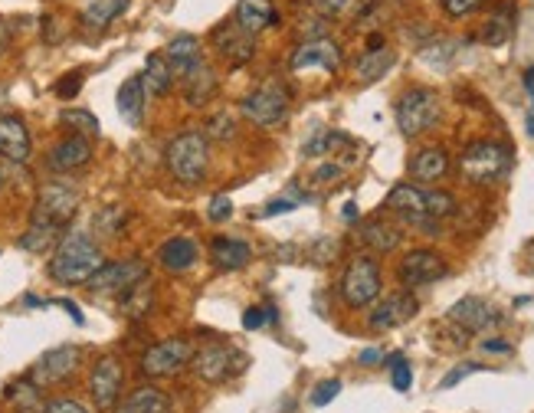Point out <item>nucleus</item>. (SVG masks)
<instances>
[{"instance_id": "f257e3e1", "label": "nucleus", "mask_w": 534, "mask_h": 413, "mask_svg": "<svg viewBox=\"0 0 534 413\" xmlns=\"http://www.w3.org/2000/svg\"><path fill=\"white\" fill-rule=\"evenodd\" d=\"M102 263H105V256L99 250V243L92 240L89 233L73 230L56 243L46 273H50V279L59 282V286H86V282L102 269Z\"/></svg>"}, {"instance_id": "f03ea898", "label": "nucleus", "mask_w": 534, "mask_h": 413, "mask_svg": "<svg viewBox=\"0 0 534 413\" xmlns=\"http://www.w3.org/2000/svg\"><path fill=\"white\" fill-rule=\"evenodd\" d=\"M168 171L187 187H197L210 171V141L204 132H181L171 145H168Z\"/></svg>"}, {"instance_id": "7ed1b4c3", "label": "nucleus", "mask_w": 534, "mask_h": 413, "mask_svg": "<svg viewBox=\"0 0 534 413\" xmlns=\"http://www.w3.org/2000/svg\"><path fill=\"white\" fill-rule=\"evenodd\" d=\"M384 292V279H381V266H377L374 256H354L344 276L338 282V295L348 309H367L381 299Z\"/></svg>"}, {"instance_id": "20e7f679", "label": "nucleus", "mask_w": 534, "mask_h": 413, "mask_svg": "<svg viewBox=\"0 0 534 413\" xmlns=\"http://www.w3.org/2000/svg\"><path fill=\"white\" fill-rule=\"evenodd\" d=\"M459 168L469 184L489 187L508 174V168H512V155H508V148L498 145V141H472V145L462 151Z\"/></svg>"}, {"instance_id": "39448f33", "label": "nucleus", "mask_w": 534, "mask_h": 413, "mask_svg": "<svg viewBox=\"0 0 534 413\" xmlns=\"http://www.w3.org/2000/svg\"><path fill=\"white\" fill-rule=\"evenodd\" d=\"M240 109L256 128H276V125L286 122L289 109H292L289 86L279 79H266L263 86H256L253 92H249Z\"/></svg>"}, {"instance_id": "423d86ee", "label": "nucleus", "mask_w": 534, "mask_h": 413, "mask_svg": "<svg viewBox=\"0 0 534 413\" xmlns=\"http://www.w3.org/2000/svg\"><path fill=\"white\" fill-rule=\"evenodd\" d=\"M439 96L426 86H413L397 99V128L407 138H417L439 122Z\"/></svg>"}, {"instance_id": "0eeeda50", "label": "nucleus", "mask_w": 534, "mask_h": 413, "mask_svg": "<svg viewBox=\"0 0 534 413\" xmlns=\"http://www.w3.org/2000/svg\"><path fill=\"white\" fill-rule=\"evenodd\" d=\"M191 358H194V345L187 338H164L141 354V374L154 377V381L174 377L184 368H191Z\"/></svg>"}, {"instance_id": "6e6552de", "label": "nucleus", "mask_w": 534, "mask_h": 413, "mask_svg": "<svg viewBox=\"0 0 534 413\" xmlns=\"http://www.w3.org/2000/svg\"><path fill=\"white\" fill-rule=\"evenodd\" d=\"M191 371L207 384H223V381H230L233 374L246 371V354L230 348V345H207V348L194 351Z\"/></svg>"}, {"instance_id": "1a4fd4ad", "label": "nucleus", "mask_w": 534, "mask_h": 413, "mask_svg": "<svg viewBox=\"0 0 534 413\" xmlns=\"http://www.w3.org/2000/svg\"><path fill=\"white\" fill-rule=\"evenodd\" d=\"M79 200H82V194L76 184H69V181L43 184L40 197H37V210H33V220H46V223H56V227H66V223L76 217Z\"/></svg>"}, {"instance_id": "9d476101", "label": "nucleus", "mask_w": 534, "mask_h": 413, "mask_svg": "<svg viewBox=\"0 0 534 413\" xmlns=\"http://www.w3.org/2000/svg\"><path fill=\"white\" fill-rule=\"evenodd\" d=\"M122 384H125L122 361H118L115 354H102L89 374V394H92L96 410L112 413L118 407V400H122Z\"/></svg>"}, {"instance_id": "9b49d317", "label": "nucleus", "mask_w": 534, "mask_h": 413, "mask_svg": "<svg viewBox=\"0 0 534 413\" xmlns=\"http://www.w3.org/2000/svg\"><path fill=\"white\" fill-rule=\"evenodd\" d=\"M82 364V351L76 345H59V348H50L43 351L37 364H33L30 371V381L37 387H53V384H66L69 377L79 371Z\"/></svg>"}, {"instance_id": "f8f14e48", "label": "nucleus", "mask_w": 534, "mask_h": 413, "mask_svg": "<svg viewBox=\"0 0 534 413\" xmlns=\"http://www.w3.org/2000/svg\"><path fill=\"white\" fill-rule=\"evenodd\" d=\"M141 279H148V266L141 259H115V263H102L86 286L96 295H125Z\"/></svg>"}, {"instance_id": "ddd939ff", "label": "nucleus", "mask_w": 534, "mask_h": 413, "mask_svg": "<svg viewBox=\"0 0 534 413\" xmlns=\"http://www.w3.org/2000/svg\"><path fill=\"white\" fill-rule=\"evenodd\" d=\"M449 325H456L462 335H482L489 332V328H495L498 322H502V315H498V309L492 302L479 299V295H466V299H459L453 309L446 312Z\"/></svg>"}, {"instance_id": "4468645a", "label": "nucleus", "mask_w": 534, "mask_h": 413, "mask_svg": "<svg viewBox=\"0 0 534 413\" xmlns=\"http://www.w3.org/2000/svg\"><path fill=\"white\" fill-rule=\"evenodd\" d=\"M292 73H312V69H322V73H338L341 69V46L328 37H315L295 46V53L289 59Z\"/></svg>"}, {"instance_id": "2eb2a0df", "label": "nucleus", "mask_w": 534, "mask_h": 413, "mask_svg": "<svg viewBox=\"0 0 534 413\" xmlns=\"http://www.w3.org/2000/svg\"><path fill=\"white\" fill-rule=\"evenodd\" d=\"M449 273L446 259L433 253V250H413L400 259V269L397 276L407 289H423V286H433V282H439Z\"/></svg>"}, {"instance_id": "dca6fc26", "label": "nucleus", "mask_w": 534, "mask_h": 413, "mask_svg": "<svg viewBox=\"0 0 534 413\" xmlns=\"http://www.w3.org/2000/svg\"><path fill=\"white\" fill-rule=\"evenodd\" d=\"M420 312V302L413 292H394L387 295V299H381L371 309V315H367V325L374 328V332H394V328L407 325L413 315Z\"/></svg>"}, {"instance_id": "f3484780", "label": "nucleus", "mask_w": 534, "mask_h": 413, "mask_svg": "<svg viewBox=\"0 0 534 413\" xmlns=\"http://www.w3.org/2000/svg\"><path fill=\"white\" fill-rule=\"evenodd\" d=\"M213 46H217L220 59L230 69H240L246 63H253V56H256V37L243 33L236 23H223V27L213 30Z\"/></svg>"}, {"instance_id": "a211bd4d", "label": "nucleus", "mask_w": 534, "mask_h": 413, "mask_svg": "<svg viewBox=\"0 0 534 413\" xmlns=\"http://www.w3.org/2000/svg\"><path fill=\"white\" fill-rule=\"evenodd\" d=\"M387 210H394L400 220L413 223V227H430V200L426 191H420L417 184H397L394 191L387 194Z\"/></svg>"}, {"instance_id": "6ab92c4d", "label": "nucleus", "mask_w": 534, "mask_h": 413, "mask_svg": "<svg viewBox=\"0 0 534 413\" xmlns=\"http://www.w3.org/2000/svg\"><path fill=\"white\" fill-rule=\"evenodd\" d=\"M33 155V141L27 132V122L20 115H0V158L10 164H27Z\"/></svg>"}, {"instance_id": "aec40b11", "label": "nucleus", "mask_w": 534, "mask_h": 413, "mask_svg": "<svg viewBox=\"0 0 534 413\" xmlns=\"http://www.w3.org/2000/svg\"><path fill=\"white\" fill-rule=\"evenodd\" d=\"M89 161H92V141L82 135L63 138L59 145H53L50 158H46L50 171H56V174H73L79 168H86Z\"/></svg>"}, {"instance_id": "412c9836", "label": "nucleus", "mask_w": 534, "mask_h": 413, "mask_svg": "<svg viewBox=\"0 0 534 413\" xmlns=\"http://www.w3.org/2000/svg\"><path fill=\"white\" fill-rule=\"evenodd\" d=\"M233 23L243 33H249V37H256V33L276 27V23H279V10H276V4H272V0H240V4H236Z\"/></svg>"}, {"instance_id": "4be33fe9", "label": "nucleus", "mask_w": 534, "mask_h": 413, "mask_svg": "<svg viewBox=\"0 0 534 413\" xmlns=\"http://www.w3.org/2000/svg\"><path fill=\"white\" fill-rule=\"evenodd\" d=\"M181 89H184L187 105H191V109H200V105H207L213 96H217L220 79H217V73H213V66L207 63V59H200L191 73L181 76Z\"/></svg>"}, {"instance_id": "5701e85b", "label": "nucleus", "mask_w": 534, "mask_h": 413, "mask_svg": "<svg viewBox=\"0 0 534 413\" xmlns=\"http://www.w3.org/2000/svg\"><path fill=\"white\" fill-rule=\"evenodd\" d=\"M210 259H213V266H217V269L236 273V269L249 266V259H253V246H249L246 240H236V236H213Z\"/></svg>"}, {"instance_id": "b1692460", "label": "nucleus", "mask_w": 534, "mask_h": 413, "mask_svg": "<svg viewBox=\"0 0 534 413\" xmlns=\"http://www.w3.org/2000/svg\"><path fill=\"white\" fill-rule=\"evenodd\" d=\"M197 256H200V250L191 236H171V240L158 250V263L168 269V273H187V269L197 266Z\"/></svg>"}, {"instance_id": "393cba45", "label": "nucleus", "mask_w": 534, "mask_h": 413, "mask_svg": "<svg viewBox=\"0 0 534 413\" xmlns=\"http://www.w3.org/2000/svg\"><path fill=\"white\" fill-rule=\"evenodd\" d=\"M449 171V155L443 148H420L417 155L410 158V177L413 181H420V184H436V181H443Z\"/></svg>"}, {"instance_id": "a878e982", "label": "nucleus", "mask_w": 534, "mask_h": 413, "mask_svg": "<svg viewBox=\"0 0 534 413\" xmlns=\"http://www.w3.org/2000/svg\"><path fill=\"white\" fill-rule=\"evenodd\" d=\"M164 56H168V63L174 69V79H181V76L191 73L200 59H204V50H200V40L197 37H191V33H181V37H174L168 43Z\"/></svg>"}, {"instance_id": "bb28decb", "label": "nucleus", "mask_w": 534, "mask_h": 413, "mask_svg": "<svg viewBox=\"0 0 534 413\" xmlns=\"http://www.w3.org/2000/svg\"><path fill=\"white\" fill-rule=\"evenodd\" d=\"M394 63H397V53L390 50V46L377 43V46H371V50L361 53L358 66H354V76H358L361 82H377L390 73V66Z\"/></svg>"}, {"instance_id": "cd10ccee", "label": "nucleus", "mask_w": 534, "mask_h": 413, "mask_svg": "<svg viewBox=\"0 0 534 413\" xmlns=\"http://www.w3.org/2000/svg\"><path fill=\"white\" fill-rule=\"evenodd\" d=\"M115 105H118V115H122L128 125H141V115H145V82H141V76L122 82Z\"/></svg>"}, {"instance_id": "c85d7f7f", "label": "nucleus", "mask_w": 534, "mask_h": 413, "mask_svg": "<svg viewBox=\"0 0 534 413\" xmlns=\"http://www.w3.org/2000/svg\"><path fill=\"white\" fill-rule=\"evenodd\" d=\"M141 82H145V92H151V96H168L174 89V69L168 63V56L151 53L145 59V76H141Z\"/></svg>"}, {"instance_id": "c756f323", "label": "nucleus", "mask_w": 534, "mask_h": 413, "mask_svg": "<svg viewBox=\"0 0 534 413\" xmlns=\"http://www.w3.org/2000/svg\"><path fill=\"white\" fill-rule=\"evenodd\" d=\"M63 230L66 227H56V223H46V220H33L30 223V230L20 236V250H27V253H46V250H53V246L63 240Z\"/></svg>"}, {"instance_id": "7c9ffc66", "label": "nucleus", "mask_w": 534, "mask_h": 413, "mask_svg": "<svg viewBox=\"0 0 534 413\" xmlns=\"http://www.w3.org/2000/svg\"><path fill=\"white\" fill-rule=\"evenodd\" d=\"M361 240H364V246H371L374 253H394L403 236H400V230L394 227V223L367 220L364 227H361Z\"/></svg>"}, {"instance_id": "2f4dec72", "label": "nucleus", "mask_w": 534, "mask_h": 413, "mask_svg": "<svg viewBox=\"0 0 534 413\" xmlns=\"http://www.w3.org/2000/svg\"><path fill=\"white\" fill-rule=\"evenodd\" d=\"M128 10V0H92V4L82 10V23L92 30H105L115 17H122Z\"/></svg>"}, {"instance_id": "473e14b6", "label": "nucleus", "mask_w": 534, "mask_h": 413, "mask_svg": "<svg viewBox=\"0 0 534 413\" xmlns=\"http://www.w3.org/2000/svg\"><path fill=\"white\" fill-rule=\"evenodd\" d=\"M151 302H154L151 279H141V282H135V286L122 295V312L128 318H145L151 312Z\"/></svg>"}, {"instance_id": "72a5a7b5", "label": "nucleus", "mask_w": 534, "mask_h": 413, "mask_svg": "<svg viewBox=\"0 0 534 413\" xmlns=\"http://www.w3.org/2000/svg\"><path fill=\"white\" fill-rule=\"evenodd\" d=\"M164 407H171V404L158 387H138V391L122 404V410H115V413H158Z\"/></svg>"}, {"instance_id": "f704fd0d", "label": "nucleus", "mask_w": 534, "mask_h": 413, "mask_svg": "<svg viewBox=\"0 0 534 413\" xmlns=\"http://www.w3.org/2000/svg\"><path fill=\"white\" fill-rule=\"evenodd\" d=\"M59 122H63L69 132H76L82 138H96L99 135V118L86 112V109H63L59 112Z\"/></svg>"}, {"instance_id": "c9c22d12", "label": "nucleus", "mask_w": 534, "mask_h": 413, "mask_svg": "<svg viewBox=\"0 0 534 413\" xmlns=\"http://www.w3.org/2000/svg\"><path fill=\"white\" fill-rule=\"evenodd\" d=\"M508 37H512V10L502 7L495 17L485 20V30H482V40L489 46H502Z\"/></svg>"}, {"instance_id": "e433bc0d", "label": "nucleus", "mask_w": 534, "mask_h": 413, "mask_svg": "<svg viewBox=\"0 0 534 413\" xmlns=\"http://www.w3.org/2000/svg\"><path fill=\"white\" fill-rule=\"evenodd\" d=\"M456 50H459L456 40H436V43H430V46H423L420 59H423V63L436 66V69H446V66L456 59Z\"/></svg>"}, {"instance_id": "4c0bfd02", "label": "nucleus", "mask_w": 534, "mask_h": 413, "mask_svg": "<svg viewBox=\"0 0 534 413\" xmlns=\"http://www.w3.org/2000/svg\"><path fill=\"white\" fill-rule=\"evenodd\" d=\"M10 400H17L20 413H43L46 410L40 404V387L33 381H20L17 387H10Z\"/></svg>"}, {"instance_id": "58836bf2", "label": "nucleus", "mask_w": 534, "mask_h": 413, "mask_svg": "<svg viewBox=\"0 0 534 413\" xmlns=\"http://www.w3.org/2000/svg\"><path fill=\"white\" fill-rule=\"evenodd\" d=\"M204 135H207V141H220V145H227V141L236 138V118L230 112H217L207 122Z\"/></svg>"}, {"instance_id": "ea45409f", "label": "nucleus", "mask_w": 534, "mask_h": 413, "mask_svg": "<svg viewBox=\"0 0 534 413\" xmlns=\"http://www.w3.org/2000/svg\"><path fill=\"white\" fill-rule=\"evenodd\" d=\"M125 223H128V210L125 207H105V210H99V217H96V233L118 236L125 230Z\"/></svg>"}, {"instance_id": "a19ab883", "label": "nucleus", "mask_w": 534, "mask_h": 413, "mask_svg": "<svg viewBox=\"0 0 534 413\" xmlns=\"http://www.w3.org/2000/svg\"><path fill=\"white\" fill-rule=\"evenodd\" d=\"M276 318H279L276 305H249L243 312V328L246 332H259V328H266L269 322H276Z\"/></svg>"}, {"instance_id": "79ce46f5", "label": "nucleus", "mask_w": 534, "mask_h": 413, "mask_svg": "<svg viewBox=\"0 0 534 413\" xmlns=\"http://www.w3.org/2000/svg\"><path fill=\"white\" fill-rule=\"evenodd\" d=\"M426 200H430V217L433 220H446L459 210L456 197L446 194V191H426Z\"/></svg>"}, {"instance_id": "37998d69", "label": "nucleus", "mask_w": 534, "mask_h": 413, "mask_svg": "<svg viewBox=\"0 0 534 413\" xmlns=\"http://www.w3.org/2000/svg\"><path fill=\"white\" fill-rule=\"evenodd\" d=\"M390 384H394L400 394H407L413 387V371H410V364L400 358V354L390 358Z\"/></svg>"}, {"instance_id": "c03bdc74", "label": "nucleus", "mask_w": 534, "mask_h": 413, "mask_svg": "<svg viewBox=\"0 0 534 413\" xmlns=\"http://www.w3.org/2000/svg\"><path fill=\"white\" fill-rule=\"evenodd\" d=\"M446 10V17H453V20H462V17H469V14H476V10L485 7V0H439Z\"/></svg>"}, {"instance_id": "a18cd8bd", "label": "nucleus", "mask_w": 534, "mask_h": 413, "mask_svg": "<svg viewBox=\"0 0 534 413\" xmlns=\"http://www.w3.org/2000/svg\"><path fill=\"white\" fill-rule=\"evenodd\" d=\"M233 217V200L227 194H217L207 204V220L210 223H223V220H230Z\"/></svg>"}, {"instance_id": "49530a36", "label": "nucleus", "mask_w": 534, "mask_h": 413, "mask_svg": "<svg viewBox=\"0 0 534 413\" xmlns=\"http://www.w3.org/2000/svg\"><path fill=\"white\" fill-rule=\"evenodd\" d=\"M338 394H341V381H338V377H331V381H322V384H318L315 391H312V404H315V407H325V404H331V400H335Z\"/></svg>"}, {"instance_id": "de8ad7c7", "label": "nucleus", "mask_w": 534, "mask_h": 413, "mask_svg": "<svg viewBox=\"0 0 534 413\" xmlns=\"http://www.w3.org/2000/svg\"><path fill=\"white\" fill-rule=\"evenodd\" d=\"M479 371H485L482 364H476V361H466V364H459L456 371H449V374L443 377V381H439V387H443V391H446V387H456V384L462 381V377H469V374H479Z\"/></svg>"}, {"instance_id": "09e8293b", "label": "nucleus", "mask_w": 534, "mask_h": 413, "mask_svg": "<svg viewBox=\"0 0 534 413\" xmlns=\"http://www.w3.org/2000/svg\"><path fill=\"white\" fill-rule=\"evenodd\" d=\"M79 89H82V73H69V76H63L56 82V96L59 99H73V96H79Z\"/></svg>"}, {"instance_id": "8fccbe9b", "label": "nucleus", "mask_w": 534, "mask_h": 413, "mask_svg": "<svg viewBox=\"0 0 534 413\" xmlns=\"http://www.w3.org/2000/svg\"><path fill=\"white\" fill-rule=\"evenodd\" d=\"M43 413H89V410L82 407L79 400L59 397V400H50V404H46V410H43Z\"/></svg>"}, {"instance_id": "3c124183", "label": "nucleus", "mask_w": 534, "mask_h": 413, "mask_svg": "<svg viewBox=\"0 0 534 413\" xmlns=\"http://www.w3.org/2000/svg\"><path fill=\"white\" fill-rule=\"evenodd\" d=\"M312 4L322 10V14H328V17H335V14H341V10H348L351 7V0H312Z\"/></svg>"}, {"instance_id": "603ef678", "label": "nucleus", "mask_w": 534, "mask_h": 413, "mask_svg": "<svg viewBox=\"0 0 534 413\" xmlns=\"http://www.w3.org/2000/svg\"><path fill=\"white\" fill-rule=\"evenodd\" d=\"M289 210H295V200H289V197H279V200H272V204H266V210H263V217L289 214Z\"/></svg>"}, {"instance_id": "864d4df0", "label": "nucleus", "mask_w": 534, "mask_h": 413, "mask_svg": "<svg viewBox=\"0 0 534 413\" xmlns=\"http://www.w3.org/2000/svg\"><path fill=\"white\" fill-rule=\"evenodd\" d=\"M482 351L485 354H512V345H508L505 338H485L482 341Z\"/></svg>"}, {"instance_id": "5fc2aeb1", "label": "nucleus", "mask_w": 534, "mask_h": 413, "mask_svg": "<svg viewBox=\"0 0 534 413\" xmlns=\"http://www.w3.org/2000/svg\"><path fill=\"white\" fill-rule=\"evenodd\" d=\"M338 177H341V168H338V164H322V168L315 171V181H318V184H325V181H338Z\"/></svg>"}, {"instance_id": "6e6d98bb", "label": "nucleus", "mask_w": 534, "mask_h": 413, "mask_svg": "<svg viewBox=\"0 0 534 413\" xmlns=\"http://www.w3.org/2000/svg\"><path fill=\"white\" fill-rule=\"evenodd\" d=\"M59 305H63V309H66L69 315H73V322H76V325H82V322H86V318H82V312H79V305H76V302H69V299H59Z\"/></svg>"}, {"instance_id": "4d7b16f0", "label": "nucleus", "mask_w": 534, "mask_h": 413, "mask_svg": "<svg viewBox=\"0 0 534 413\" xmlns=\"http://www.w3.org/2000/svg\"><path fill=\"white\" fill-rule=\"evenodd\" d=\"M358 361H361V364H377V361H384V354L377 351V348H367V351L358 354Z\"/></svg>"}, {"instance_id": "13d9d810", "label": "nucleus", "mask_w": 534, "mask_h": 413, "mask_svg": "<svg viewBox=\"0 0 534 413\" xmlns=\"http://www.w3.org/2000/svg\"><path fill=\"white\" fill-rule=\"evenodd\" d=\"M7 46H10V27L7 23H0V56L7 53Z\"/></svg>"}, {"instance_id": "bf43d9fd", "label": "nucleus", "mask_w": 534, "mask_h": 413, "mask_svg": "<svg viewBox=\"0 0 534 413\" xmlns=\"http://www.w3.org/2000/svg\"><path fill=\"white\" fill-rule=\"evenodd\" d=\"M344 220H358V207H354V204L344 207Z\"/></svg>"}, {"instance_id": "052dcab7", "label": "nucleus", "mask_w": 534, "mask_h": 413, "mask_svg": "<svg viewBox=\"0 0 534 413\" xmlns=\"http://www.w3.org/2000/svg\"><path fill=\"white\" fill-rule=\"evenodd\" d=\"M0 191H4V171H0Z\"/></svg>"}, {"instance_id": "680f3d73", "label": "nucleus", "mask_w": 534, "mask_h": 413, "mask_svg": "<svg viewBox=\"0 0 534 413\" xmlns=\"http://www.w3.org/2000/svg\"><path fill=\"white\" fill-rule=\"evenodd\" d=\"M158 413H174V410H171V407H164V410H158Z\"/></svg>"}]
</instances>
